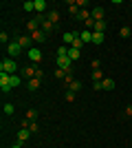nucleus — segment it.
<instances>
[{
	"mask_svg": "<svg viewBox=\"0 0 132 148\" xmlns=\"http://www.w3.org/2000/svg\"><path fill=\"white\" fill-rule=\"evenodd\" d=\"M16 69H18V64L13 60H2V64H0V71H2V73H9V75L16 73Z\"/></svg>",
	"mask_w": 132,
	"mask_h": 148,
	"instance_id": "1",
	"label": "nucleus"
},
{
	"mask_svg": "<svg viewBox=\"0 0 132 148\" xmlns=\"http://www.w3.org/2000/svg\"><path fill=\"white\" fill-rule=\"evenodd\" d=\"M70 64H73V60L68 56H57V66L64 69L66 73H70Z\"/></svg>",
	"mask_w": 132,
	"mask_h": 148,
	"instance_id": "2",
	"label": "nucleus"
},
{
	"mask_svg": "<svg viewBox=\"0 0 132 148\" xmlns=\"http://www.w3.org/2000/svg\"><path fill=\"white\" fill-rule=\"evenodd\" d=\"M0 88L2 91H11V75L9 73H0Z\"/></svg>",
	"mask_w": 132,
	"mask_h": 148,
	"instance_id": "3",
	"label": "nucleus"
},
{
	"mask_svg": "<svg viewBox=\"0 0 132 148\" xmlns=\"http://www.w3.org/2000/svg\"><path fill=\"white\" fill-rule=\"evenodd\" d=\"M7 51H9V56H11V58H16V56H20L22 47H20V42H11L9 47H7Z\"/></svg>",
	"mask_w": 132,
	"mask_h": 148,
	"instance_id": "4",
	"label": "nucleus"
},
{
	"mask_svg": "<svg viewBox=\"0 0 132 148\" xmlns=\"http://www.w3.org/2000/svg\"><path fill=\"white\" fill-rule=\"evenodd\" d=\"M29 60L31 62H42V51L40 49H29Z\"/></svg>",
	"mask_w": 132,
	"mask_h": 148,
	"instance_id": "5",
	"label": "nucleus"
},
{
	"mask_svg": "<svg viewBox=\"0 0 132 148\" xmlns=\"http://www.w3.org/2000/svg\"><path fill=\"white\" fill-rule=\"evenodd\" d=\"M18 42H20V47H22V49H33V47H31L33 38H31V36H22V38L18 40Z\"/></svg>",
	"mask_w": 132,
	"mask_h": 148,
	"instance_id": "6",
	"label": "nucleus"
},
{
	"mask_svg": "<svg viewBox=\"0 0 132 148\" xmlns=\"http://www.w3.org/2000/svg\"><path fill=\"white\" fill-rule=\"evenodd\" d=\"M79 38H82V42H93V31L84 29L82 33H79Z\"/></svg>",
	"mask_w": 132,
	"mask_h": 148,
	"instance_id": "7",
	"label": "nucleus"
},
{
	"mask_svg": "<svg viewBox=\"0 0 132 148\" xmlns=\"http://www.w3.org/2000/svg\"><path fill=\"white\" fill-rule=\"evenodd\" d=\"M93 31H97V33H104V31H106V22H104V20H97V22L93 25Z\"/></svg>",
	"mask_w": 132,
	"mask_h": 148,
	"instance_id": "8",
	"label": "nucleus"
},
{
	"mask_svg": "<svg viewBox=\"0 0 132 148\" xmlns=\"http://www.w3.org/2000/svg\"><path fill=\"white\" fill-rule=\"evenodd\" d=\"M31 38L35 40V42H44V38H46V33L38 29V31H33V33H31Z\"/></svg>",
	"mask_w": 132,
	"mask_h": 148,
	"instance_id": "9",
	"label": "nucleus"
},
{
	"mask_svg": "<svg viewBox=\"0 0 132 148\" xmlns=\"http://www.w3.org/2000/svg\"><path fill=\"white\" fill-rule=\"evenodd\" d=\"M93 18H95V22H97V20H104V9H101V7H95L93 9Z\"/></svg>",
	"mask_w": 132,
	"mask_h": 148,
	"instance_id": "10",
	"label": "nucleus"
},
{
	"mask_svg": "<svg viewBox=\"0 0 132 148\" xmlns=\"http://www.w3.org/2000/svg\"><path fill=\"white\" fill-rule=\"evenodd\" d=\"M40 82H42V80H38V77L29 80V84H26V86H29V91H38V88H40Z\"/></svg>",
	"mask_w": 132,
	"mask_h": 148,
	"instance_id": "11",
	"label": "nucleus"
},
{
	"mask_svg": "<svg viewBox=\"0 0 132 148\" xmlns=\"http://www.w3.org/2000/svg\"><path fill=\"white\" fill-rule=\"evenodd\" d=\"M77 36H79V33H64V42L73 47V42H75V38H77Z\"/></svg>",
	"mask_w": 132,
	"mask_h": 148,
	"instance_id": "12",
	"label": "nucleus"
},
{
	"mask_svg": "<svg viewBox=\"0 0 132 148\" xmlns=\"http://www.w3.org/2000/svg\"><path fill=\"white\" fill-rule=\"evenodd\" d=\"M29 135H31V130H29V128H22V130H18V139H20V142L29 139Z\"/></svg>",
	"mask_w": 132,
	"mask_h": 148,
	"instance_id": "13",
	"label": "nucleus"
},
{
	"mask_svg": "<svg viewBox=\"0 0 132 148\" xmlns=\"http://www.w3.org/2000/svg\"><path fill=\"white\" fill-rule=\"evenodd\" d=\"M35 73H38V69L33 66V64H31V66H26V69H24V75H26V77H31V80L35 77Z\"/></svg>",
	"mask_w": 132,
	"mask_h": 148,
	"instance_id": "14",
	"label": "nucleus"
},
{
	"mask_svg": "<svg viewBox=\"0 0 132 148\" xmlns=\"http://www.w3.org/2000/svg\"><path fill=\"white\" fill-rule=\"evenodd\" d=\"M33 2H35V9H38L40 13L46 11V0H33Z\"/></svg>",
	"mask_w": 132,
	"mask_h": 148,
	"instance_id": "15",
	"label": "nucleus"
},
{
	"mask_svg": "<svg viewBox=\"0 0 132 148\" xmlns=\"http://www.w3.org/2000/svg\"><path fill=\"white\" fill-rule=\"evenodd\" d=\"M104 42V33H97V31H93V44H101Z\"/></svg>",
	"mask_w": 132,
	"mask_h": 148,
	"instance_id": "16",
	"label": "nucleus"
},
{
	"mask_svg": "<svg viewBox=\"0 0 132 148\" xmlns=\"http://www.w3.org/2000/svg\"><path fill=\"white\" fill-rule=\"evenodd\" d=\"M101 84H104V88H106V91H112V88H114V80H110V77H106Z\"/></svg>",
	"mask_w": 132,
	"mask_h": 148,
	"instance_id": "17",
	"label": "nucleus"
},
{
	"mask_svg": "<svg viewBox=\"0 0 132 148\" xmlns=\"http://www.w3.org/2000/svg\"><path fill=\"white\" fill-rule=\"evenodd\" d=\"M51 29H53V22H51L49 18H44V20H42V31L46 33V31H51Z\"/></svg>",
	"mask_w": 132,
	"mask_h": 148,
	"instance_id": "18",
	"label": "nucleus"
},
{
	"mask_svg": "<svg viewBox=\"0 0 132 148\" xmlns=\"http://www.w3.org/2000/svg\"><path fill=\"white\" fill-rule=\"evenodd\" d=\"M79 56H82L79 49H68V58H70V60H79Z\"/></svg>",
	"mask_w": 132,
	"mask_h": 148,
	"instance_id": "19",
	"label": "nucleus"
},
{
	"mask_svg": "<svg viewBox=\"0 0 132 148\" xmlns=\"http://www.w3.org/2000/svg\"><path fill=\"white\" fill-rule=\"evenodd\" d=\"M79 88H82V82H70L68 84V91H73V93H77Z\"/></svg>",
	"mask_w": 132,
	"mask_h": 148,
	"instance_id": "20",
	"label": "nucleus"
},
{
	"mask_svg": "<svg viewBox=\"0 0 132 148\" xmlns=\"http://www.w3.org/2000/svg\"><path fill=\"white\" fill-rule=\"evenodd\" d=\"M49 20L53 22V25H55L57 20H60V11H51V13H49Z\"/></svg>",
	"mask_w": 132,
	"mask_h": 148,
	"instance_id": "21",
	"label": "nucleus"
},
{
	"mask_svg": "<svg viewBox=\"0 0 132 148\" xmlns=\"http://www.w3.org/2000/svg\"><path fill=\"white\" fill-rule=\"evenodd\" d=\"M93 82H104V73H101V71H95L93 73Z\"/></svg>",
	"mask_w": 132,
	"mask_h": 148,
	"instance_id": "22",
	"label": "nucleus"
},
{
	"mask_svg": "<svg viewBox=\"0 0 132 148\" xmlns=\"http://www.w3.org/2000/svg\"><path fill=\"white\" fill-rule=\"evenodd\" d=\"M68 11H70V16H77V13H79V9H77V2H70Z\"/></svg>",
	"mask_w": 132,
	"mask_h": 148,
	"instance_id": "23",
	"label": "nucleus"
},
{
	"mask_svg": "<svg viewBox=\"0 0 132 148\" xmlns=\"http://www.w3.org/2000/svg\"><path fill=\"white\" fill-rule=\"evenodd\" d=\"M77 18H79V20H86V22H88V20H90V13H88V11H79V13H77Z\"/></svg>",
	"mask_w": 132,
	"mask_h": 148,
	"instance_id": "24",
	"label": "nucleus"
},
{
	"mask_svg": "<svg viewBox=\"0 0 132 148\" xmlns=\"http://www.w3.org/2000/svg\"><path fill=\"white\" fill-rule=\"evenodd\" d=\"M82 44H84V42H82V38L77 36V38H75V42H73V47H70V49H82Z\"/></svg>",
	"mask_w": 132,
	"mask_h": 148,
	"instance_id": "25",
	"label": "nucleus"
},
{
	"mask_svg": "<svg viewBox=\"0 0 132 148\" xmlns=\"http://www.w3.org/2000/svg\"><path fill=\"white\" fill-rule=\"evenodd\" d=\"M22 9H24V11H31V9H35V2H31V0H29V2H24V5H22Z\"/></svg>",
	"mask_w": 132,
	"mask_h": 148,
	"instance_id": "26",
	"label": "nucleus"
},
{
	"mask_svg": "<svg viewBox=\"0 0 132 148\" xmlns=\"http://www.w3.org/2000/svg\"><path fill=\"white\" fill-rule=\"evenodd\" d=\"M119 33H121V38H128V36L132 33V31H130V27H121V31H119Z\"/></svg>",
	"mask_w": 132,
	"mask_h": 148,
	"instance_id": "27",
	"label": "nucleus"
},
{
	"mask_svg": "<svg viewBox=\"0 0 132 148\" xmlns=\"http://www.w3.org/2000/svg\"><path fill=\"white\" fill-rule=\"evenodd\" d=\"M35 115H38V113L33 111V108H31V111H26V119H31V122H35Z\"/></svg>",
	"mask_w": 132,
	"mask_h": 148,
	"instance_id": "28",
	"label": "nucleus"
},
{
	"mask_svg": "<svg viewBox=\"0 0 132 148\" xmlns=\"http://www.w3.org/2000/svg\"><path fill=\"white\" fill-rule=\"evenodd\" d=\"M13 86H20V77L18 75H11V88Z\"/></svg>",
	"mask_w": 132,
	"mask_h": 148,
	"instance_id": "29",
	"label": "nucleus"
},
{
	"mask_svg": "<svg viewBox=\"0 0 132 148\" xmlns=\"http://www.w3.org/2000/svg\"><path fill=\"white\" fill-rule=\"evenodd\" d=\"M13 113V104H5V115H11Z\"/></svg>",
	"mask_w": 132,
	"mask_h": 148,
	"instance_id": "30",
	"label": "nucleus"
},
{
	"mask_svg": "<svg viewBox=\"0 0 132 148\" xmlns=\"http://www.w3.org/2000/svg\"><path fill=\"white\" fill-rule=\"evenodd\" d=\"M57 56H68V49H66V47H60V49H57Z\"/></svg>",
	"mask_w": 132,
	"mask_h": 148,
	"instance_id": "31",
	"label": "nucleus"
},
{
	"mask_svg": "<svg viewBox=\"0 0 132 148\" xmlns=\"http://www.w3.org/2000/svg\"><path fill=\"white\" fill-rule=\"evenodd\" d=\"M73 99H75V93L68 91V93H66V102H73Z\"/></svg>",
	"mask_w": 132,
	"mask_h": 148,
	"instance_id": "32",
	"label": "nucleus"
},
{
	"mask_svg": "<svg viewBox=\"0 0 132 148\" xmlns=\"http://www.w3.org/2000/svg\"><path fill=\"white\" fill-rule=\"evenodd\" d=\"M29 130H31V133H38V124L31 122V124H29Z\"/></svg>",
	"mask_w": 132,
	"mask_h": 148,
	"instance_id": "33",
	"label": "nucleus"
},
{
	"mask_svg": "<svg viewBox=\"0 0 132 148\" xmlns=\"http://www.w3.org/2000/svg\"><path fill=\"white\" fill-rule=\"evenodd\" d=\"M55 75H57V77H64V75H68V73H66L64 69H57V71H55Z\"/></svg>",
	"mask_w": 132,
	"mask_h": 148,
	"instance_id": "34",
	"label": "nucleus"
},
{
	"mask_svg": "<svg viewBox=\"0 0 132 148\" xmlns=\"http://www.w3.org/2000/svg\"><path fill=\"white\" fill-rule=\"evenodd\" d=\"M93 86H95V91H101V88H104V84H101V82H95Z\"/></svg>",
	"mask_w": 132,
	"mask_h": 148,
	"instance_id": "35",
	"label": "nucleus"
},
{
	"mask_svg": "<svg viewBox=\"0 0 132 148\" xmlns=\"http://www.w3.org/2000/svg\"><path fill=\"white\" fill-rule=\"evenodd\" d=\"M126 115H128V117H132V106H128V108H126Z\"/></svg>",
	"mask_w": 132,
	"mask_h": 148,
	"instance_id": "36",
	"label": "nucleus"
},
{
	"mask_svg": "<svg viewBox=\"0 0 132 148\" xmlns=\"http://www.w3.org/2000/svg\"><path fill=\"white\" fill-rule=\"evenodd\" d=\"M11 148H22V146H20V144H16V146H11Z\"/></svg>",
	"mask_w": 132,
	"mask_h": 148,
	"instance_id": "37",
	"label": "nucleus"
}]
</instances>
